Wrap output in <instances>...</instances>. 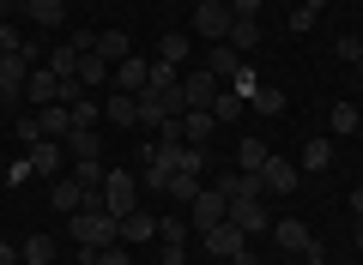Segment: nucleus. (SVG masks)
Here are the masks:
<instances>
[{
    "label": "nucleus",
    "instance_id": "72a5a7b5",
    "mask_svg": "<svg viewBox=\"0 0 363 265\" xmlns=\"http://www.w3.org/2000/svg\"><path fill=\"white\" fill-rule=\"evenodd\" d=\"M91 265H133V253H128V241H109V247L91 253Z\"/></svg>",
    "mask_w": 363,
    "mask_h": 265
},
{
    "label": "nucleus",
    "instance_id": "4be33fe9",
    "mask_svg": "<svg viewBox=\"0 0 363 265\" xmlns=\"http://www.w3.org/2000/svg\"><path fill=\"white\" fill-rule=\"evenodd\" d=\"M109 78H116V66H109L104 54H79V85H85V90L91 85H109Z\"/></svg>",
    "mask_w": 363,
    "mask_h": 265
},
{
    "label": "nucleus",
    "instance_id": "412c9836",
    "mask_svg": "<svg viewBox=\"0 0 363 265\" xmlns=\"http://www.w3.org/2000/svg\"><path fill=\"white\" fill-rule=\"evenodd\" d=\"M49 205H55L61 217H73L79 205H85V187H79V181H55V187H49Z\"/></svg>",
    "mask_w": 363,
    "mask_h": 265
},
{
    "label": "nucleus",
    "instance_id": "79ce46f5",
    "mask_svg": "<svg viewBox=\"0 0 363 265\" xmlns=\"http://www.w3.org/2000/svg\"><path fill=\"white\" fill-rule=\"evenodd\" d=\"M315 18H321V13H315V6H309V0H303V6H297V13H291V30H297V37H303V30H315Z\"/></svg>",
    "mask_w": 363,
    "mask_h": 265
},
{
    "label": "nucleus",
    "instance_id": "dca6fc26",
    "mask_svg": "<svg viewBox=\"0 0 363 265\" xmlns=\"http://www.w3.org/2000/svg\"><path fill=\"white\" fill-rule=\"evenodd\" d=\"M18 13H25L30 25H37V30H55V25H61V18H67V0H25Z\"/></svg>",
    "mask_w": 363,
    "mask_h": 265
},
{
    "label": "nucleus",
    "instance_id": "473e14b6",
    "mask_svg": "<svg viewBox=\"0 0 363 265\" xmlns=\"http://www.w3.org/2000/svg\"><path fill=\"white\" fill-rule=\"evenodd\" d=\"M176 175H206V145H182V163Z\"/></svg>",
    "mask_w": 363,
    "mask_h": 265
},
{
    "label": "nucleus",
    "instance_id": "f257e3e1",
    "mask_svg": "<svg viewBox=\"0 0 363 265\" xmlns=\"http://www.w3.org/2000/svg\"><path fill=\"white\" fill-rule=\"evenodd\" d=\"M67 229H73V241H79L85 259L97 247H109V241H121V217H109L104 205H97V211H73V223H67Z\"/></svg>",
    "mask_w": 363,
    "mask_h": 265
},
{
    "label": "nucleus",
    "instance_id": "864d4df0",
    "mask_svg": "<svg viewBox=\"0 0 363 265\" xmlns=\"http://www.w3.org/2000/svg\"><path fill=\"white\" fill-rule=\"evenodd\" d=\"M357 114H363V102H357Z\"/></svg>",
    "mask_w": 363,
    "mask_h": 265
},
{
    "label": "nucleus",
    "instance_id": "a878e982",
    "mask_svg": "<svg viewBox=\"0 0 363 265\" xmlns=\"http://www.w3.org/2000/svg\"><path fill=\"white\" fill-rule=\"evenodd\" d=\"M224 42H230L236 54H248L260 42V25H255V18H230V37H224Z\"/></svg>",
    "mask_w": 363,
    "mask_h": 265
},
{
    "label": "nucleus",
    "instance_id": "f03ea898",
    "mask_svg": "<svg viewBox=\"0 0 363 265\" xmlns=\"http://www.w3.org/2000/svg\"><path fill=\"white\" fill-rule=\"evenodd\" d=\"M200 241H206V253H218V259H230V265H255V253H248V235L224 217L218 229H200Z\"/></svg>",
    "mask_w": 363,
    "mask_h": 265
},
{
    "label": "nucleus",
    "instance_id": "5fc2aeb1",
    "mask_svg": "<svg viewBox=\"0 0 363 265\" xmlns=\"http://www.w3.org/2000/svg\"><path fill=\"white\" fill-rule=\"evenodd\" d=\"M357 66H363V61H357Z\"/></svg>",
    "mask_w": 363,
    "mask_h": 265
},
{
    "label": "nucleus",
    "instance_id": "a211bd4d",
    "mask_svg": "<svg viewBox=\"0 0 363 265\" xmlns=\"http://www.w3.org/2000/svg\"><path fill=\"white\" fill-rule=\"evenodd\" d=\"M91 54H104V61L116 66V61L133 54V37H128V30H97V49H91Z\"/></svg>",
    "mask_w": 363,
    "mask_h": 265
},
{
    "label": "nucleus",
    "instance_id": "f8f14e48",
    "mask_svg": "<svg viewBox=\"0 0 363 265\" xmlns=\"http://www.w3.org/2000/svg\"><path fill=\"white\" fill-rule=\"evenodd\" d=\"M327 163H333V133H315V139L303 145V157H297V169H303V175H321Z\"/></svg>",
    "mask_w": 363,
    "mask_h": 265
},
{
    "label": "nucleus",
    "instance_id": "5701e85b",
    "mask_svg": "<svg viewBox=\"0 0 363 265\" xmlns=\"http://www.w3.org/2000/svg\"><path fill=\"white\" fill-rule=\"evenodd\" d=\"M206 73H218V78H236V73H242V54H236L230 42H218V49L206 54Z\"/></svg>",
    "mask_w": 363,
    "mask_h": 265
},
{
    "label": "nucleus",
    "instance_id": "bb28decb",
    "mask_svg": "<svg viewBox=\"0 0 363 265\" xmlns=\"http://www.w3.org/2000/svg\"><path fill=\"white\" fill-rule=\"evenodd\" d=\"M49 73L55 78H79V49H73V42H61V49L49 54Z\"/></svg>",
    "mask_w": 363,
    "mask_h": 265
},
{
    "label": "nucleus",
    "instance_id": "c9c22d12",
    "mask_svg": "<svg viewBox=\"0 0 363 265\" xmlns=\"http://www.w3.org/2000/svg\"><path fill=\"white\" fill-rule=\"evenodd\" d=\"M97 121H104V102L79 97V102H73V126H97Z\"/></svg>",
    "mask_w": 363,
    "mask_h": 265
},
{
    "label": "nucleus",
    "instance_id": "1a4fd4ad",
    "mask_svg": "<svg viewBox=\"0 0 363 265\" xmlns=\"http://www.w3.org/2000/svg\"><path fill=\"white\" fill-rule=\"evenodd\" d=\"M61 151L73 157V163H85V157H104V133H97V126H67Z\"/></svg>",
    "mask_w": 363,
    "mask_h": 265
},
{
    "label": "nucleus",
    "instance_id": "603ef678",
    "mask_svg": "<svg viewBox=\"0 0 363 265\" xmlns=\"http://www.w3.org/2000/svg\"><path fill=\"white\" fill-rule=\"evenodd\" d=\"M194 6H206V0H194Z\"/></svg>",
    "mask_w": 363,
    "mask_h": 265
},
{
    "label": "nucleus",
    "instance_id": "8fccbe9b",
    "mask_svg": "<svg viewBox=\"0 0 363 265\" xmlns=\"http://www.w3.org/2000/svg\"><path fill=\"white\" fill-rule=\"evenodd\" d=\"M0 6H6V13H13V6H25V0H0Z\"/></svg>",
    "mask_w": 363,
    "mask_h": 265
},
{
    "label": "nucleus",
    "instance_id": "2eb2a0df",
    "mask_svg": "<svg viewBox=\"0 0 363 265\" xmlns=\"http://www.w3.org/2000/svg\"><path fill=\"white\" fill-rule=\"evenodd\" d=\"M272 235H279V247H291V253H303V247L315 241L303 217H272Z\"/></svg>",
    "mask_w": 363,
    "mask_h": 265
},
{
    "label": "nucleus",
    "instance_id": "ddd939ff",
    "mask_svg": "<svg viewBox=\"0 0 363 265\" xmlns=\"http://www.w3.org/2000/svg\"><path fill=\"white\" fill-rule=\"evenodd\" d=\"M67 126H73V109H67V102L37 109V139H67Z\"/></svg>",
    "mask_w": 363,
    "mask_h": 265
},
{
    "label": "nucleus",
    "instance_id": "7ed1b4c3",
    "mask_svg": "<svg viewBox=\"0 0 363 265\" xmlns=\"http://www.w3.org/2000/svg\"><path fill=\"white\" fill-rule=\"evenodd\" d=\"M97 193H104V211H109V217H128V211H140V187H133V169H109Z\"/></svg>",
    "mask_w": 363,
    "mask_h": 265
},
{
    "label": "nucleus",
    "instance_id": "3c124183",
    "mask_svg": "<svg viewBox=\"0 0 363 265\" xmlns=\"http://www.w3.org/2000/svg\"><path fill=\"white\" fill-rule=\"evenodd\" d=\"M0 25H6V6H0Z\"/></svg>",
    "mask_w": 363,
    "mask_h": 265
},
{
    "label": "nucleus",
    "instance_id": "f704fd0d",
    "mask_svg": "<svg viewBox=\"0 0 363 265\" xmlns=\"http://www.w3.org/2000/svg\"><path fill=\"white\" fill-rule=\"evenodd\" d=\"M182 85V66H169V61H152V90H176Z\"/></svg>",
    "mask_w": 363,
    "mask_h": 265
},
{
    "label": "nucleus",
    "instance_id": "423d86ee",
    "mask_svg": "<svg viewBox=\"0 0 363 265\" xmlns=\"http://www.w3.org/2000/svg\"><path fill=\"white\" fill-rule=\"evenodd\" d=\"M260 181H267V193H279V199H285V193H297V187H303V169L291 163V157L272 151L267 163H260Z\"/></svg>",
    "mask_w": 363,
    "mask_h": 265
},
{
    "label": "nucleus",
    "instance_id": "39448f33",
    "mask_svg": "<svg viewBox=\"0 0 363 265\" xmlns=\"http://www.w3.org/2000/svg\"><path fill=\"white\" fill-rule=\"evenodd\" d=\"M218 90H224V78L206 73V66H194V73L182 78V102H188V109H212V102H218Z\"/></svg>",
    "mask_w": 363,
    "mask_h": 265
},
{
    "label": "nucleus",
    "instance_id": "0eeeda50",
    "mask_svg": "<svg viewBox=\"0 0 363 265\" xmlns=\"http://www.w3.org/2000/svg\"><path fill=\"white\" fill-rule=\"evenodd\" d=\"M230 223L242 235H260V229H272V211H267V199H230Z\"/></svg>",
    "mask_w": 363,
    "mask_h": 265
},
{
    "label": "nucleus",
    "instance_id": "09e8293b",
    "mask_svg": "<svg viewBox=\"0 0 363 265\" xmlns=\"http://www.w3.org/2000/svg\"><path fill=\"white\" fill-rule=\"evenodd\" d=\"M357 253H363V217H357Z\"/></svg>",
    "mask_w": 363,
    "mask_h": 265
},
{
    "label": "nucleus",
    "instance_id": "e433bc0d",
    "mask_svg": "<svg viewBox=\"0 0 363 265\" xmlns=\"http://www.w3.org/2000/svg\"><path fill=\"white\" fill-rule=\"evenodd\" d=\"M194 193H200V175H176V181H169V199L194 205Z\"/></svg>",
    "mask_w": 363,
    "mask_h": 265
},
{
    "label": "nucleus",
    "instance_id": "c85d7f7f",
    "mask_svg": "<svg viewBox=\"0 0 363 265\" xmlns=\"http://www.w3.org/2000/svg\"><path fill=\"white\" fill-rule=\"evenodd\" d=\"M212 121H218V126L242 121V97H236V90H218V102H212Z\"/></svg>",
    "mask_w": 363,
    "mask_h": 265
},
{
    "label": "nucleus",
    "instance_id": "c756f323",
    "mask_svg": "<svg viewBox=\"0 0 363 265\" xmlns=\"http://www.w3.org/2000/svg\"><path fill=\"white\" fill-rule=\"evenodd\" d=\"M327 126H333V133H357V126H363L357 102H333V114H327Z\"/></svg>",
    "mask_w": 363,
    "mask_h": 265
},
{
    "label": "nucleus",
    "instance_id": "f3484780",
    "mask_svg": "<svg viewBox=\"0 0 363 265\" xmlns=\"http://www.w3.org/2000/svg\"><path fill=\"white\" fill-rule=\"evenodd\" d=\"M104 121H116V126H140V97H128V90H109Z\"/></svg>",
    "mask_w": 363,
    "mask_h": 265
},
{
    "label": "nucleus",
    "instance_id": "aec40b11",
    "mask_svg": "<svg viewBox=\"0 0 363 265\" xmlns=\"http://www.w3.org/2000/svg\"><path fill=\"white\" fill-rule=\"evenodd\" d=\"M267 139H255V133H248L242 145H236V169H242V175H260V163H267Z\"/></svg>",
    "mask_w": 363,
    "mask_h": 265
},
{
    "label": "nucleus",
    "instance_id": "4c0bfd02",
    "mask_svg": "<svg viewBox=\"0 0 363 265\" xmlns=\"http://www.w3.org/2000/svg\"><path fill=\"white\" fill-rule=\"evenodd\" d=\"M25 30H18V25H0V54H25Z\"/></svg>",
    "mask_w": 363,
    "mask_h": 265
},
{
    "label": "nucleus",
    "instance_id": "de8ad7c7",
    "mask_svg": "<svg viewBox=\"0 0 363 265\" xmlns=\"http://www.w3.org/2000/svg\"><path fill=\"white\" fill-rule=\"evenodd\" d=\"M351 211H357V217H363V187H357V193H351Z\"/></svg>",
    "mask_w": 363,
    "mask_h": 265
},
{
    "label": "nucleus",
    "instance_id": "49530a36",
    "mask_svg": "<svg viewBox=\"0 0 363 265\" xmlns=\"http://www.w3.org/2000/svg\"><path fill=\"white\" fill-rule=\"evenodd\" d=\"M157 265H182V247H164V259H157Z\"/></svg>",
    "mask_w": 363,
    "mask_h": 265
},
{
    "label": "nucleus",
    "instance_id": "2f4dec72",
    "mask_svg": "<svg viewBox=\"0 0 363 265\" xmlns=\"http://www.w3.org/2000/svg\"><path fill=\"white\" fill-rule=\"evenodd\" d=\"M248 109H260V114H285V90H272V85H260L255 97H248Z\"/></svg>",
    "mask_w": 363,
    "mask_h": 265
},
{
    "label": "nucleus",
    "instance_id": "c03bdc74",
    "mask_svg": "<svg viewBox=\"0 0 363 265\" xmlns=\"http://www.w3.org/2000/svg\"><path fill=\"white\" fill-rule=\"evenodd\" d=\"M303 265H327V247H321V241H309V247H303Z\"/></svg>",
    "mask_w": 363,
    "mask_h": 265
},
{
    "label": "nucleus",
    "instance_id": "37998d69",
    "mask_svg": "<svg viewBox=\"0 0 363 265\" xmlns=\"http://www.w3.org/2000/svg\"><path fill=\"white\" fill-rule=\"evenodd\" d=\"M224 6H230V18H255L260 13V0H224Z\"/></svg>",
    "mask_w": 363,
    "mask_h": 265
},
{
    "label": "nucleus",
    "instance_id": "20e7f679",
    "mask_svg": "<svg viewBox=\"0 0 363 265\" xmlns=\"http://www.w3.org/2000/svg\"><path fill=\"white\" fill-rule=\"evenodd\" d=\"M224 217H230V199H224V187H200L194 205H188V223L194 229H218Z\"/></svg>",
    "mask_w": 363,
    "mask_h": 265
},
{
    "label": "nucleus",
    "instance_id": "7c9ffc66",
    "mask_svg": "<svg viewBox=\"0 0 363 265\" xmlns=\"http://www.w3.org/2000/svg\"><path fill=\"white\" fill-rule=\"evenodd\" d=\"M104 175H109L104 157H85V163H73V181H79V187H104Z\"/></svg>",
    "mask_w": 363,
    "mask_h": 265
},
{
    "label": "nucleus",
    "instance_id": "a19ab883",
    "mask_svg": "<svg viewBox=\"0 0 363 265\" xmlns=\"http://www.w3.org/2000/svg\"><path fill=\"white\" fill-rule=\"evenodd\" d=\"M333 54L339 61H363V37H333Z\"/></svg>",
    "mask_w": 363,
    "mask_h": 265
},
{
    "label": "nucleus",
    "instance_id": "cd10ccee",
    "mask_svg": "<svg viewBox=\"0 0 363 265\" xmlns=\"http://www.w3.org/2000/svg\"><path fill=\"white\" fill-rule=\"evenodd\" d=\"M157 61L182 66V61H188V37H182V30H169V37H157Z\"/></svg>",
    "mask_w": 363,
    "mask_h": 265
},
{
    "label": "nucleus",
    "instance_id": "6e6552de",
    "mask_svg": "<svg viewBox=\"0 0 363 265\" xmlns=\"http://www.w3.org/2000/svg\"><path fill=\"white\" fill-rule=\"evenodd\" d=\"M116 90H128V97H140L145 85H152V61H140V54H128V61H116V78H109Z\"/></svg>",
    "mask_w": 363,
    "mask_h": 265
},
{
    "label": "nucleus",
    "instance_id": "393cba45",
    "mask_svg": "<svg viewBox=\"0 0 363 265\" xmlns=\"http://www.w3.org/2000/svg\"><path fill=\"white\" fill-rule=\"evenodd\" d=\"M18 259H25V265H55V235H43V229H37V235L18 247Z\"/></svg>",
    "mask_w": 363,
    "mask_h": 265
},
{
    "label": "nucleus",
    "instance_id": "4468645a",
    "mask_svg": "<svg viewBox=\"0 0 363 265\" xmlns=\"http://www.w3.org/2000/svg\"><path fill=\"white\" fill-rule=\"evenodd\" d=\"M212 133H218L212 109H188V114H182V145H206Z\"/></svg>",
    "mask_w": 363,
    "mask_h": 265
},
{
    "label": "nucleus",
    "instance_id": "6ab92c4d",
    "mask_svg": "<svg viewBox=\"0 0 363 265\" xmlns=\"http://www.w3.org/2000/svg\"><path fill=\"white\" fill-rule=\"evenodd\" d=\"M218 187H224V199H267V181H260V175H242V169H236L230 181H218Z\"/></svg>",
    "mask_w": 363,
    "mask_h": 265
},
{
    "label": "nucleus",
    "instance_id": "58836bf2",
    "mask_svg": "<svg viewBox=\"0 0 363 265\" xmlns=\"http://www.w3.org/2000/svg\"><path fill=\"white\" fill-rule=\"evenodd\" d=\"M230 90H236V97H242V102H248V97H255V90H260V78H255V66H248V61H242V73L230 78Z\"/></svg>",
    "mask_w": 363,
    "mask_h": 265
},
{
    "label": "nucleus",
    "instance_id": "ea45409f",
    "mask_svg": "<svg viewBox=\"0 0 363 265\" xmlns=\"http://www.w3.org/2000/svg\"><path fill=\"white\" fill-rule=\"evenodd\" d=\"M169 181H176V169H164V163H145V187L169 193Z\"/></svg>",
    "mask_w": 363,
    "mask_h": 265
},
{
    "label": "nucleus",
    "instance_id": "9b49d317",
    "mask_svg": "<svg viewBox=\"0 0 363 265\" xmlns=\"http://www.w3.org/2000/svg\"><path fill=\"white\" fill-rule=\"evenodd\" d=\"M61 139H37V145H25V163H30V175H61Z\"/></svg>",
    "mask_w": 363,
    "mask_h": 265
},
{
    "label": "nucleus",
    "instance_id": "9d476101",
    "mask_svg": "<svg viewBox=\"0 0 363 265\" xmlns=\"http://www.w3.org/2000/svg\"><path fill=\"white\" fill-rule=\"evenodd\" d=\"M194 30L200 37H230V6H224V0H206V6H194Z\"/></svg>",
    "mask_w": 363,
    "mask_h": 265
},
{
    "label": "nucleus",
    "instance_id": "a18cd8bd",
    "mask_svg": "<svg viewBox=\"0 0 363 265\" xmlns=\"http://www.w3.org/2000/svg\"><path fill=\"white\" fill-rule=\"evenodd\" d=\"M0 265H18V247H13V241H0Z\"/></svg>",
    "mask_w": 363,
    "mask_h": 265
},
{
    "label": "nucleus",
    "instance_id": "b1692460",
    "mask_svg": "<svg viewBox=\"0 0 363 265\" xmlns=\"http://www.w3.org/2000/svg\"><path fill=\"white\" fill-rule=\"evenodd\" d=\"M157 235V217L152 211H128L121 217V241H152Z\"/></svg>",
    "mask_w": 363,
    "mask_h": 265
}]
</instances>
